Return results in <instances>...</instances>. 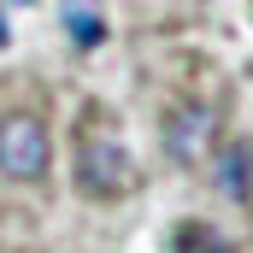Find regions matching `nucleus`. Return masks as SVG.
I'll use <instances>...</instances> for the list:
<instances>
[{"label":"nucleus","instance_id":"obj_1","mask_svg":"<svg viewBox=\"0 0 253 253\" xmlns=\"http://www.w3.org/2000/svg\"><path fill=\"white\" fill-rule=\"evenodd\" d=\"M77 189L94 200H118L135 189V159H129L118 124H106L100 112H88L77 129Z\"/></svg>","mask_w":253,"mask_h":253},{"label":"nucleus","instance_id":"obj_2","mask_svg":"<svg viewBox=\"0 0 253 253\" xmlns=\"http://www.w3.org/2000/svg\"><path fill=\"white\" fill-rule=\"evenodd\" d=\"M47 165H53V135H47V124L36 112H6L0 118V177L36 183V177H47Z\"/></svg>","mask_w":253,"mask_h":253},{"label":"nucleus","instance_id":"obj_3","mask_svg":"<svg viewBox=\"0 0 253 253\" xmlns=\"http://www.w3.org/2000/svg\"><path fill=\"white\" fill-rule=\"evenodd\" d=\"M212 141H218V118H212V106H177L171 118H165V147H171V159H183V165H200L206 153H212Z\"/></svg>","mask_w":253,"mask_h":253},{"label":"nucleus","instance_id":"obj_4","mask_svg":"<svg viewBox=\"0 0 253 253\" xmlns=\"http://www.w3.org/2000/svg\"><path fill=\"white\" fill-rule=\"evenodd\" d=\"M218 189L230 200H248V189H253V147L248 141H230L218 153Z\"/></svg>","mask_w":253,"mask_h":253},{"label":"nucleus","instance_id":"obj_5","mask_svg":"<svg viewBox=\"0 0 253 253\" xmlns=\"http://www.w3.org/2000/svg\"><path fill=\"white\" fill-rule=\"evenodd\" d=\"M65 36L77 47H100L106 42V12H94V0H65Z\"/></svg>","mask_w":253,"mask_h":253},{"label":"nucleus","instance_id":"obj_6","mask_svg":"<svg viewBox=\"0 0 253 253\" xmlns=\"http://www.w3.org/2000/svg\"><path fill=\"white\" fill-rule=\"evenodd\" d=\"M177 253H230V242H224L212 224L189 218V224H177Z\"/></svg>","mask_w":253,"mask_h":253},{"label":"nucleus","instance_id":"obj_7","mask_svg":"<svg viewBox=\"0 0 253 253\" xmlns=\"http://www.w3.org/2000/svg\"><path fill=\"white\" fill-rule=\"evenodd\" d=\"M6 42H12V24H6V12H0V47H6Z\"/></svg>","mask_w":253,"mask_h":253},{"label":"nucleus","instance_id":"obj_8","mask_svg":"<svg viewBox=\"0 0 253 253\" xmlns=\"http://www.w3.org/2000/svg\"><path fill=\"white\" fill-rule=\"evenodd\" d=\"M18 6H30V0H18Z\"/></svg>","mask_w":253,"mask_h":253}]
</instances>
